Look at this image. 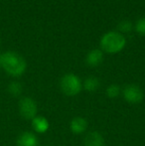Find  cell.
Segmentation results:
<instances>
[{
	"label": "cell",
	"instance_id": "14",
	"mask_svg": "<svg viewBox=\"0 0 145 146\" xmlns=\"http://www.w3.org/2000/svg\"><path fill=\"white\" fill-rule=\"evenodd\" d=\"M120 94V88L117 85H110L107 90V94L110 98H117Z\"/></svg>",
	"mask_w": 145,
	"mask_h": 146
},
{
	"label": "cell",
	"instance_id": "8",
	"mask_svg": "<svg viewBox=\"0 0 145 146\" xmlns=\"http://www.w3.org/2000/svg\"><path fill=\"white\" fill-rule=\"evenodd\" d=\"M103 59V52L99 49H95V50L91 51L87 56V64L91 67H97V66L101 65Z\"/></svg>",
	"mask_w": 145,
	"mask_h": 146
},
{
	"label": "cell",
	"instance_id": "2",
	"mask_svg": "<svg viewBox=\"0 0 145 146\" xmlns=\"http://www.w3.org/2000/svg\"><path fill=\"white\" fill-rule=\"evenodd\" d=\"M125 38L122 36L121 33L118 32H109L103 36L101 40V46L105 52L109 54L118 53L125 46Z\"/></svg>",
	"mask_w": 145,
	"mask_h": 146
},
{
	"label": "cell",
	"instance_id": "5",
	"mask_svg": "<svg viewBox=\"0 0 145 146\" xmlns=\"http://www.w3.org/2000/svg\"><path fill=\"white\" fill-rule=\"evenodd\" d=\"M123 96L129 104H138L143 100V92L137 85H127L123 88Z\"/></svg>",
	"mask_w": 145,
	"mask_h": 146
},
{
	"label": "cell",
	"instance_id": "3",
	"mask_svg": "<svg viewBox=\"0 0 145 146\" xmlns=\"http://www.w3.org/2000/svg\"><path fill=\"white\" fill-rule=\"evenodd\" d=\"M62 92L69 96L77 94L81 90L83 85L79 78L73 74H67L62 78L60 83Z\"/></svg>",
	"mask_w": 145,
	"mask_h": 146
},
{
	"label": "cell",
	"instance_id": "13",
	"mask_svg": "<svg viewBox=\"0 0 145 146\" xmlns=\"http://www.w3.org/2000/svg\"><path fill=\"white\" fill-rule=\"evenodd\" d=\"M117 28L120 33H129L132 30V24L128 20H122L118 23Z\"/></svg>",
	"mask_w": 145,
	"mask_h": 146
},
{
	"label": "cell",
	"instance_id": "9",
	"mask_svg": "<svg viewBox=\"0 0 145 146\" xmlns=\"http://www.w3.org/2000/svg\"><path fill=\"white\" fill-rule=\"evenodd\" d=\"M71 130L75 134H81L87 129V121L83 117H75L71 121Z\"/></svg>",
	"mask_w": 145,
	"mask_h": 146
},
{
	"label": "cell",
	"instance_id": "6",
	"mask_svg": "<svg viewBox=\"0 0 145 146\" xmlns=\"http://www.w3.org/2000/svg\"><path fill=\"white\" fill-rule=\"evenodd\" d=\"M83 143L85 146H105V139L101 133L91 131L85 135Z\"/></svg>",
	"mask_w": 145,
	"mask_h": 146
},
{
	"label": "cell",
	"instance_id": "10",
	"mask_svg": "<svg viewBox=\"0 0 145 146\" xmlns=\"http://www.w3.org/2000/svg\"><path fill=\"white\" fill-rule=\"evenodd\" d=\"M32 126L35 129V131L39 133H44L50 127L49 121L43 116H36L32 119Z\"/></svg>",
	"mask_w": 145,
	"mask_h": 146
},
{
	"label": "cell",
	"instance_id": "16",
	"mask_svg": "<svg viewBox=\"0 0 145 146\" xmlns=\"http://www.w3.org/2000/svg\"><path fill=\"white\" fill-rule=\"evenodd\" d=\"M0 63H1V56H0Z\"/></svg>",
	"mask_w": 145,
	"mask_h": 146
},
{
	"label": "cell",
	"instance_id": "11",
	"mask_svg": "<svg viewBox=\"0 0 145 146\" xmlns=\"http://www.w3.org/2000/svg\"><path fill=\"white\" fill-rule=\"evenodd\" d=\"M99 87V81L95 77H89L83 82V88L87 92H95Z\"/></svg>",
	"mask_w": 145,
	"mask_h": 146
},
{
	"label": "cell",
	"instance_id": "12",
	"mask_svg": "<svg viewBox=\"0 0 145 146\" xmlns=\"http://www.w3.org/2000/svg\"><path fill=\"white\" fill-rule=\"evenodd\" d=\"M8 92H10V94L14 96H19L22 92V85L18 82H12L9 86H8Z\"/></svg>",
	"mask_w": 145,
	"mask_h": 146
},
{
	"label": "cell",
	"instance_id": "15",
	"mask_svg": "<svg viewBox=\"0 0 145 146\" xmlns=\"http://www.w3.org/2000/svg\"><path fill=\"white\" fill-rule=\"evenodd\" d=\"M135 30L137 31L139 34L145 35V17L140 18L135 24Z\"/></svg>",
	"mask_w": 145,
	"mask_h": 146
},
{
	"label": "cell",
	"instance_id": "1",
	"mask_svg": "<svg viewBox=\"0 0 145 146\" xmlns=\"http://www.w3.org/2000/svg\"><path fill=\"white\" fill-rule=\"evenodd\" d=\"M0 64L6 73L13 77H19L26 70V62L24 58L13 51H8L4 53L1 56Z\"/></svg>",
	"mask_w": 145,
	"mask_h": 146
},
{
	"label": "cell",
	"instance_id": "4",
	"mask_svg": "<svg viewBox=\"0 0 145 146\" xmlns=\"http://www.w3.org/2000/svg\"><path fill=\"white\" fill-rule=\"evenodd\" d=\"M20 114L25 119H33L37 114V104L31 98H24L19 102Z\"/></svg>",
	"mask_w": 145,
	"mask_h": 146
},
{
	"label": "cell",
	"instance_id": "7",
	"mask_svg": "<svg viewBox=\"0 0 145 146\" xmlns=\"http://www.w3.org/2000/svg\"><path fill=\"white\" fill-rule=\"evenodd\" d=\"M38 139L32 132H23L17 138V146H37Z\"/></svg>",
	"mask_w": 145,
	"mask_h": 146
}]
</instances>
